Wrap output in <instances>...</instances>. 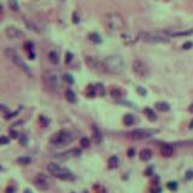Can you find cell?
<instances>
[{
	"instance_id": "6da1fadb",
	"label": "cell",
	"mask_w": 193,
	"mask_h": 193,
	"mask_svg": "<svg viewBox=\"0 0 193 193\" xmlns=\"http://www.w3.org/2000/svg\"><path fill=\"white\" fill-rule=\"evenodd\" d=\"M103 62L105 65L106 72H109V74L120 75L126 70V63L121 56H117V54L107 56Z\"/></svg>"
},
{
	"instance_id": "7a4b0ae2",
	"label": "cell",
	"mask_w": 193,
	"mask_h": 193,
	"mask_svg": "<svg viewBox=\"0 0 193 193\" xmlns=\"http://www.w3.org/2000/svg\"><path fill=\"white\" fill-rule=\"evenodd\" d=\"M104 21H105L106 28L112 33L122 32V30L126 28V23H125L123 17H122L120 13H117V12L106 13Z\"/></svg>"
},
{
	"instance_id": "3957f363",
	"label": "cell",
	"mask_w": 193,
	"mask_h": 193,
	"mask_svg": "<svg viewBox=\"0 0 193 193\" xmlns=\"http://www.w3.org/2000/svg\"><path fill=\"white\" fill-rule=\"evenodd\" d=\"M42 80L44 83L46 85V87L52 91V92H59L61 87H62V79L59 76V74L54 70H46L42 75Z\"/></svg>"
},
{
	"instance_id": "277c9868",
	"label": "cell",
	"mask_w": 193,
	"mask_h": 193,
	"mask_svg": "<svg viewBox=\"0 0 193 193\" xmlns=\"http://www.w3.org/2000/svg\"><path fill=\"white\" fill-rule=\"evenodd\" d=\"M74 139H75V135L71 130L61 129V130H58V132H56L54 134L51 135L50 142L52 145H56V146H64V145L70 144Z\"/></svg>"
},
{
	"instance_id": "5b68a950",
	"label": "cell",
	"mask_w": 193,
	"mask_h": 193,
	"mask_svg": "<svg viewBox=\"0 0 193 193\" xmlns=\"http://www.w3.org/2000/svg\"><path fill=\"white\" fill-rule=\"evenodd\" d=\"M5 54H6V57L13 63V64L16 65L17 68H19L22 71H24L27 75H29V76H32V70H30V68L27 65V63L23 61V58L13 50V48H6L5 50Z\"/></svg>"
},
{
	"instance_id": "8992f818",
	"label": "cell",
	"mask_w": 193,
	"mask_h": 193,
	"mask_svg": "<svg viewBox=\"0 0 193 193\" xmlns=\"http://www.w3.org/2000/svg\"><path fill=\"white\" fill-rule=\"evenodd\" d=\"M47 170L50 174H52L54 177L59 179V180H64V181H69L74 179V174L66 169V168H62L61 165L56 164V163H50L47 165Z\"/></svg>"
},
{
	"instance_id": "52a82bcc",
	"label": "cell",
	"mask_w": 193,
	"mask_h": 193,
	"mask_svg": "<svg viewBox=\"0 0 193 193\" xmlns=\"http://www.w3.org/2000/svg\"><path fill=\"white\" fill-rule=\"evenodd\" d=\"M139 37L147 44H164V42H169V39L167 36H163L160 34H155V33H147L142 32L140 33Z\"/></svg>"
},
{
	"instance_id": "ba28073f",
	"label": "cell",
	"mask_w": 193,
	"mask_h": 193,
	"mask_svg": "<svg viewBox=\"0 0 193 193\" xmlns=\"http://www.w3.org/2000/svg\"><path fill=\"white\" fill-rule=\"evenodd\" d=\"M87 66L94 71V72H98V74H105L106 72V69H105V65H104V62L98 59L96 57H92V56H87L86 59H85Z\"/></svg>"
},
{
	"instance_id": "9c48e42d",
	"label": "cell",
	"mask_w": 193,
	"mask_h": 193,
	"mask_svg": "<svg viewBox=\"0 0 193 193\" xmlns=\"http://www.w3.org/2000/svg\"><path fill=\"white\" fill-rule=\"evenodd\" d=\"M133 71L140 77H147L150 75V68L145 62L140 59H135L133 62Z\"/></svg>"
},
{
	"instance_id": "30bf717a",
	"label": "cell",
	"mask_w": 193,
	"mask_h": 193,
	"mask_svg": "<svg viewBox=\"0 0 193 193\" xmlns=\"http://www.w3.org/2000/svg\"><path fill=\"white\" fill-rule=\"evenodd\" d=\"M155 132L153 130H150V129H142V128H138L132 130L130 133H128V138L133 139V140H144V139H147L150 136H152Z\"/></svg>"
},
{
	"instance_id": "8fae6325",
	"label": "cell",
	"mask_w": 193,
	"mask_h": 193,
	"mask_svg": "<svg viewBox=\"0 0 193 193\" xmlns=\"http://www.w3.org/2000/svg\"><path fill=\"white\" fill-rule=\"evenodd\" d=\"M34 184L35 186L41 190V191H46L50 188V185H51V181H50V177L47 175H45L44 173H39L35 179H34Z\"/></svg>"
},
{
	"instance_id": "7c38bea8",
	"label": "cell",
	"mask_w": 193,
	"mask_h": 193,
	"mask_svg": "<svg viewBox=\"0 0 193 193\" xmlns=\"http://www.w3.org/2000/svg\"><path fill=\"white\" fill-rule=\"evenodd\" d=\"M5 34H6V36L9 39H12V40L19 39V37L23 36V33L21 32L18 28H16V27H7L5 29Z\"/></svg>"
},
{
	"instance_id": "4fadbf2b",
	"label": "cell",
	"mask_w": 193,
	"mask_h": 193,
	"mask_svg": "<svg viewBox=\"0 0 193 193\" xmlns=\"http://www.w3.org/2000/svg\"><path fill=\"white\" fill-rule=\"evenodd\" d=\"M174 153V147L169 144H164L161 147V155L163 157H170Z\"/></svg>"
},
{
	"instance_id": "5bb4252c",
	"label": "cell",
	"mask_w": 193,
	"mask_h": 193,
	"mask_svg": "<svg viewBox=\"0 0 193 193\" xmlns=\"http://www.w3.org/2000/svg\"><path fill=\"white\" fill-rule=\"evenodd\" d=\"M24 23H26L27 28H28V29H30V30H33V32H36V33H41V32H42V28H41L39 24L34 23L32 19H28V18H26V19H24Z\"/></svg>"
},
{
	"instance_id": "9a60e30c",
	"label": "cell",
	"mask_w": 193,
	"mask_h": 193,
	"mask_svg": "<svg viewBox=\"0 0 193 193\" xmlns=\"http://www.w3.org/2000/svg\"><path fill=\"white\" fill-rule=\"evenodd\" d=\"M193 34V29L191 30H168L167 35L169 36H187Z\"/></svg>"
},
{
	"instance_id": "2e32d148",
	"label": "cell",
	"mask_w": 193,
	"mask_h": 193,
	"mask_svg": "<svg viewBox=\"0 0 193 193\" xmlns=\"http://www.w3.org/2000/svg\"><path fill=\"white\" fill-rule=\"evenodd\" d=\"M152 155H153V152L150 149H144V150L140 151V160L144 162L150 161L152 158Z\"/></svg>"
},
{
	"instance_id": "e0dca14e",
	"label": "cell",
	"mask_w": 193,
	"mask_h": 193,
	"mask_svg": "<svg viewBox=\"0 0 193 193\" xmlns=\"http://www.w3.org/2000/svg\"><path fill=\"white\" fill-rule=\"evenodd\" d=\"M92 132H93V141L96 144H100V141H101V133H100V130L98 129L96 126H93L92 127Z\"/></svg>"
},
{
	"instance_id": "ac0fdd59",
	"label": "cell",
	"mask_w": 193,
	"mask_h": 193,
	"mask_svg": "<svg viewBox=\"0 0 193 193\" xmlns=\"http://www.w3.org/2000/svg\"><path fill=\"white\" fill-rule=\"evenodd\" d=\"M96 94H98V92H96V86L88 85L87 88H86V96H88V98H94Z\"/></svg>"
},
{
	"instance_id": "d6986e66",
	"label": "cell",
	"mask_w": 193,
	"mask_h": 193,
	"mask_svg": "<svg viewBox=\"0 0 193 193\" xmlns=\"http://www.w3.org/2000/svg\"><path fill=\"white\" fill-rule=\"evenodd\" d=\"M48 59H50V62H51L52 64L57 65L59 63V54H58L56 51H51V52L48 53Z\"/></svg>"
},
{
	"instance_id": "ffe728a7",
	"label": "cell",
	"mask_w": 193,
	"mask_h": 193,
	"mask_svg": "<svg viewBox=\"0 0 193 193\" xmlns=\"http://www.w3.org/2000/svg\"><path fill=\"white\" fill-rule=\"evenodd\" d=\"M107 164H109V168H110V169H115V168H117V167H118V164H120V160H118V157H117V156H112V157H110V158H109Z\"/></svg>"
},
{
	"instance_id": "44dd1931",
	"label": "cell",
	"mask_w": 193,
	"mask_h": 193,
	"mask_svg": "<svg viewBox=\"0 0 193 193\" xmlns=\"http://www.w3.org/2000/svg\"><path fill=\"white\" fill-rule=\"evenodd\" d=\"M144 112H145V115H146V117L151 121V122H155L156 120H157V116H156V114H155V111L152 110V109H145L144 110Z\"/></svg>"
},
{
	"instance_id": "7402d4cb",
	"label": "cell",
	"mask_w": 193,
	"mask_h": 193,
	"mask_svg": "<svg viewBox=\"0 0 193 193\" xmlns=\"http://www.w3.org/2000/svg\"><path fill=\"white\" fill-rule=\"evenodd\" d=\"M65 98H66V100H68L69 103H75V101H76V94H75L71 89H66Z\"/></svg>"
},
{
	"instance_id": "603a6c76",
	"label": "cell",
	"mask_w": 193,
	"mask_h": 193,
	"mask_svg": "<svg viewBox=\"0 0 193 193\" xmlns=\"http://www.w3.org/2000/svg\"><path fill=\"white\" fill-rule=\"evenodd\" d=\"M134 122H135V118H134V116H133L132 114L125 115V117H123V123H125L126 126H132Z\"/></svg>"
},
{
	"instance_id": "cb8c5ba5",
	"label": "cell",
	"mask_w": 193,
	"mask_h": 193,
	"mask_svg": "<svg viewBox=\"0 0 193 193\" xmlns=\"http://www.w3.org/2000/svg\"><path fill=\"white\" fill-rule=\"evenodd\" d=\"M156 107H157V110H160V111H169V110H170L169 104H168V103H165V101L157 103V104H156Z\"/></svg>"
},
{
	"instance_id": "d4e9b609",
	"label": "cell",
	"mask_w": 193,
	"mask_h": 193,
	"mask_svg": "<svg viewBox=\"0 0 193 193\" xmlns=\"http://www.w3.org/2000/svg\"><path fill=\"white\" fill-rule=\"evenodd\" d=\"M88 39H89L91 41L96 42V44H100V42H101V37L99 36V34H98V33H89Z\"/></svg>"
},
{
	"instance_id": "484cf974",
	"label": "cell",
	"mask_w": 193,
	"mask_h": 193,
	"mask_svg": "<svg viewBox=\"0 0 193 193\" xmlns=\"http://www.w3.org/2000/svg\"><path fill=\"white\" fill-rule=\"evenodd\" d=\"M30 162H32V158L30 157H18L17 158V163L18 164H21V165H28V164H30Z\"/></svg>"
},
{
	"instance_id": "4316f807",
	"label": "cell",
	"mask_w": 193,
	"mask_h": 193,
	"mask_svg": "<svg viewBox=\"0 0 193 193\" xmlns=\"http://www.w3.org/2000/svg\"><path fill=\"white\" fill-rule=\"evenodd\" d=\"M110 96H112L114 99H118V98L122 96V92H121V89H118V88H112V89L110 91Z\"/></svg>"
},
{
	"instance_id": "83f0119b",
	"label": "cell",
	"mask_w": 193,
	"mask_h": 193,
	"mask_svg": "<svg viewBox=\"0 0 193 193\" xmlns=\"http://www.w3.org/2000/svg\"><path fill=\"white\" fill-rule=\"evenodd\" d=\"M80 144H81V146H82L83 149H88L89 145H91V140H89L88 138H82L81 141H80Z\"/></svg>"
},
{
	"instance_id": "f1b7e54d",
	"label": "cell",
	"mask_w": 193,
	"mask_h": 193,
	"mask_svg": "<svg viewBox=\"0 0 193 193\" xmlns=\"http://www.w3.org/2000/svg\"><path fill=\"white\" fill-rule=\"evenodd\" d=\"M167 187H168L170 191H176L177 187H179V185H177L176 181H169V182L167 184Z\"/></svg>"
},
{
	"instance_id": "f546056e",
	"label": "cell",
	"mask_w": 193,
	"mask_h": 193,
	"mask_svg": "<svg viewBox=\"0 0 193 193\" xmlns=\"http://www.w3.org/2000/svg\"><path fill=\"white\" fill-rule=\"evenodd\" d=\"M39 121L41 122V126H42V127H47V126H48V123H50V120H48V118H46V117H44L42 115H41V116H39Z\"/></svg>"
},
{
	"instance_id": "4dcf8cb0",
	"label": "cell",
	"mask_w": 193,
	"mask_h": 193,
	"mask_svg": "<svg viewBox=\"0 0 193 193\" xmlns=\"http://www.w3.org/2000/svg\"><path fill=\"white\" fill-rule=\"evenodd\" d=\"M96 92H98L99 96H101L105 94V88H104V86H103L101 83H98V85H96Z\"/></svg>"
},
{
	"instance_id": "1f68e13d",
	"label": "cell",
	"mask_w": 193,
	"mask_h": 193,
	"mask_svg": "<svg viewBox=\"0 0 193 193\" xmlns=\"http://www.w3.org/2000/svg\"><path fill=\"white\" fill-rule=\"evenodd\" d=\"M9 6H10L13 11H18V4H17L16 0H10V1H9Z\"/></svg>"
},
{
	"instance_id": "d6a6232c",
	"label": "cell",
	"mask_w": 193,
	"mask_h": 193,
	"mask_svg": "<svg viewBox=\"0 0 193 193\" xmlns=\"http://www.w3.org/2000/svg\"><path fill=\"white\" fill-rule=\"evenodd\" d=\"M64 81H66L69 85L74 83V79H72V76H71V75H69V74H65L64 75Z\"/></svg>"
},
{
	"instance_id": "836d02e7",
	"label": "cell",
	"mask_w": 193,
	"mask_h": 193,
	"mask_svg": "<svg viewBox=\"0 0 193 193\" xmlns=\"http://www.w3.org/2000/svg\"><path fill=\"white\" fill-rule=\"evenodd\" d=\"M10 142V139L7 136H0V145H7Z\"/></svg>"
},
{
	"instance_id": "e575fe53",
	"label": "cell",
	"mask_w": 193,
	"mask_h": 193,
	"mask_svg": "<svg viewBox=\"0 0 193 193\" xmlns=\"http://www.w3.org/2000/svg\"><path fill=\"white\" fill-rule=\"evenodd\" d=\"M80 22V17H79V15H77V12H74L72 13V23H75V24H77Z\"/></svg>"
},
{
	"instance_id": "d590c367",
	"label": "cell",
	"mask_w": 193,
	"mask_h": 193,
	"mask_svg": "<svg viewBox=\"0 0 193 193\" xmlns=\"http://www.w3.org/2000/svg\"><path fill=\"white\" fill-rule=\"evenodd\" d=\"M185 179H186V180H192L193 179V170H188V171L186 173Z\"/></svg>"
},
{
	"instance_id": "8d00e7d4",
	"label": "cell",
	"mask_w": 193,
	"mask_h": 193,
	"mask_svg": "<svg viewBox=\"0 0 193 193\" xmlns=\"http://www.w3.org/2000/svg\"><path fill=\"white\" fill-rule=\"evenodd\" d=\"M192 46H193V44H192V42H190V41H187V42H185V44L182 45V48H184V50H190V48H191Z\"/></svg>"
},
{
	"instance_id": "74e56055",
	"label": "cell",
	"mask_w": 193,
	"mask_h": 193,
	"mask_svg": "<svg viewBox=\"0 0 193 193\" xmlns=\"http://www.w3.org/2000/svg\"><path fill=\"white\" fill-rule=\"evenodd\" d=\"M71 59H72V54H71L70 52H66V54H65V62H66V63H70Z\"/></svg>"
},
{
	"instance_id": "f35d334b",
	"label": "cell",
	"mask_w": 193,
	"mask_h": 193,
	"mask_svg": "<svg viewBox=\"0 0 193 193\" xmlns=\"http://www.w3.org/2000/svg\"><path fill=\"white\" fill-rule=\"evenodd\" d=\"M10 135H11V138H13V139H17V138H18V133H17L16 130H13V129L10 130Z\"/></svg>"
},
{
	"instance_id": "ab89813d",
	"label": "cell",
	"mask_w": 193,
	"mask_h": 193,
	"mask_svg": "<svg viewBox=\"0 0 193 193\" xmlns=\"http://www.w3.org/2000/svg\"><path fill=\"white\" fill-rule=\"evenodd\" d=\"M5 192L6 193H15L16 192V188H15L13 186H9V187L5 190Z\"/></svg>"
},
{
	"instance_id": "60d3db41",
	"label": "cell",
	"mask_w": 193,
	"mask_h": 193,
	"mask_svg": "<svg viewBox=\"0 0 193 193\" xmlns=\"http://www.w3.org/2000/svg\"><path fill=\"white\" fill-rule=\"evenodd\" d=\"M9 111V109L5 106V105H0V112H4L5 115H6V112Z\"/></svg>"
},
{
	"instance_id": "b9f144b4",
	"label": "cell",
	"mask_w": 193,
	"mask_h": 193,
	"mask_svg": "<svg viewBox=\"0 0 193 193\" xmlns=\"http://www.w3.org/2000/svg\"><path fill=\"white\" fill-rule=\"evenodd\" d=\"M21 142H22L23 145L27 144V136H26V135H21Z\"/></svg>"
},
{
	"instance_id": "7bdbcfd3",
	"label": "cell",
	"mask_w": 193,
	"mask_h": 193,
	"mask_svg": "<svg viewBox=\"0 0 193 193\" xmlns=\"http://www.w3.org/2000/svg\"><path fill=\"white\" fill-rule=\"evenodd\" d=\"M138 92H139L140 94H142V96H145V94H146V91H145L144 88H141V87H138Z\"/></svg>"
},
{
	"instance_id": "ee69618b",
	"label": "cell",
	"mask_w": 193,
	"mask_h": 193,
	"mask_svg": "<svg viewBox=\"0 0 193 193\" xmlns=\"http://www.w3.org/2000/svg\"><path fill=\"white\" fill-rule=\"evenodd\" d=\"M134 152H135V151H134V149H132V147H130V149L128 150V157H133V156H134Z\"/></svg>"
},
{
	"instance_id": "f6af8a7d",
	"label": "cell",
	"mask_w": 193,
	"mask_h": 193,
	"mask_svg": "<svg viewBox=\"0 0 193 193\" xmlns=\"http://www.w3.org/2000/svg\"><path fill=\"white\" fill-rule=\"evenodd\" d=\"M23 193H32V191H30V190H28V188H27V190H24V192Z\"/></svg>"
},
{
	"instance_id": "bcb514c9",
	"label": "cell",
	"mask_w": 193,
	"mask_h": 193,
	"mask_svg": "<svg viewBox=\"0 0 193 193\" xmlns=\"http://www.w3.org/2000/svg\"><path fill=\"white\" fill-rule=\"evenodd\" d=\"M190 128L193 129V120H192V122H191V125H190Z\"/></svg>"
},
{
	"instance_id": "7dc6e473",
	"label": "cell",
	"mask_w": 193,
	"mask_h": 193,
	"mask_svg": "<svg viewBox=\"0 0 193 193\" xmlns=\"http://www.w3.org/2000/svg\"><path fill=\"white\" fill-rule=\"evenodd\" d=\"M190 111H191V112H193V104L191 105V107H190Z\"/></svg>"
},
{
	"instance_id": "c3c4849f",
	"label": "cell",
	"mask_w": 193,
	"mask_h": 193,
	"mask_svg": "<svg viewBox=\"0 0 193 193\" xmlns=\"http://www.w3.org/2000/svg\"><path fill=\"white\" fill-rule=\"evenodd\" d=\"M83 193H89L88 191H83Z\"/></svg>"
},
{
	"instance_id": "681fc988",
	"label": "cell",
	"mask_w": 193,
	"mask_h": 193,
	"mask_svg": "<svg viewBox=\"0 0 193 193\" xmlns=\"http://www.w3.org/2000/svg\"><path fill=\"white\" fill-rule=\"evenodd\" d=\"M0 13H1V6H0Z\"/></svg>"
},
{
	"instance_id": "f907efd6",
	"label": "cell",
	"mask_w": 193,
	"mask_h": 193,
	"mask_svg": "<svg viewBox=\"0 0 193 193\" xmlns=\"http://www.w3.org/2000/svg\"><path fill=\"white\" fill-rule=\"evenodd\" d=\"M61 1H65V0H61Z\"/></svg>"
},
{
	"instance_id": "816d5d0a",
	"label": "cell",
	"mask_w": 193,
	"mask_h": 193,
	"mask_svg": "<svg viewBox=\"0 0 193 193\" xmlns=\"http://www.w3.org/2000/svg\"><path fill=\"white\" fill-rule=\"evenodd\" d=\"M72 193H75V192H72Z\"/></svg>"
}]
</instances>
